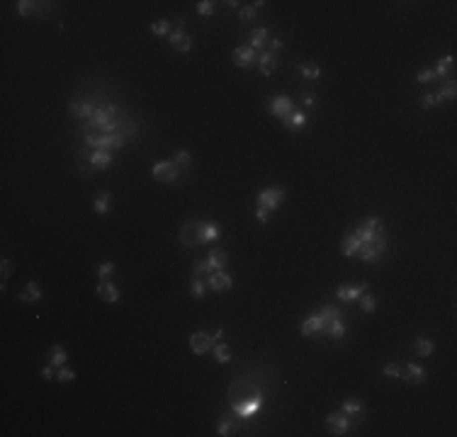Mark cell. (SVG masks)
I'll return each mask as SVG.
<instances>
[{
    "instance_id": "cell-26",
    "label": "cell",
    "mask_w": 457,
    "mask_h": 437,
    "mask_svg": "<svg viewBox=\"0 0 457 437\" xmlns=\"http://www.w3.org/2000/svg\"><path fill=\"white\" fill-rule=\"evenodd\" d=\"M360 257H362V260H365V263H377V260H380V250H377V248H375V245H370V243H362V245H360Z\"/></svg>"
},
{
    "instance_id": "cell-8",
    "label": "cell",
    "mask_w": 457,
    "mask_h": 437,
    "mask_svg": "<svg viewBox=\"0 0 457 437\" xmlns=\"http://www.w3.org/2000/svg\"><path fill=\"white\" fill-rule=\"evenodd\" d=\"M214 345H217V342H214L212 335H207L204 330H197V333L190 335V347H192L195 355H204V352H210Z\"/></svg>"
},
{
    "instance_id": "cell-36",
    "label": "cell",
    "mask_w": 457,
    "mask_h": 437,
    "mask_svg": "<svg viewBox=\"0 0 457 437\" xmlns=\"http://www.w3.org/2000/svg\"><path fill=\"white\" fill-rule=\"evenodd\" d=\"M319 314H321L326 321H334V318H341V309H338V306H334V303H326V306H321V309H319Z\"/></svg>"
},
{
    "instance_id": "cell-40",
    "label": "cell",
    "mask_w": 457,
    "mask_h": 437,
    "mask_svg": "<svg viewBox=\"0 0 457 437\" xmlns=\"http://www.w3.org/2000/svg\"><path fill=\"white\" fill-rule=\"evenodd\" d=\"M173 163L178 165V168H190V163H192V156L187 153V151H178L173 158Z\"/></svg>"
},
{
    "instance_id": "cell-20",
    "label": "cell",
    "mask_w": 457,
    "mask_h": 437,
    "mask_svg": "<svg viewBox=\"0 0 457 437\" xmlns=\"http://www.w3.org/2000/svg\"><path fill=\"white\" fill-rule=\"evenodd\" d=\"M360 245H362L360 238L355 236V233H350V236H346V238L341 241V253L346 255V257H353V255L360 250Z\"/></svg>"
},
{
    "instance_id": "cell-25",
    "label": "cell",
    "mask_w": 457,
    "mask_h": 437,
    "mask_svg": "<svg viewBox=\"0 0 457 437\" xmlns=\"http://www.w3.org/2000/svg\"><path fill=\"white\" fill-rule=\"evenodd\" d=\"M408 379V381H413V384H423L426 381V372H423V367H419V364H406V374H404Z\"/></svg>"
},
{
    "instance_id": "cell-11",
    "label": "cell",
    "mask_w": 457,
    "mask_h": 437,
    "mask_svg": "<svg viewBox=\"0 0 457 437\" xmlns=\"http://www.w3.org/2000/svg\"><path fill=\"white\" fill-rule=\"evenodd\" d=\"M326 425L331 427V435H346L348 430H350V420H348V415H343V413H331V415L326 418Z\"/></svg>"
},
{
    "instance_id": "cell-12",
    "label": "cell",
    "mask_w": 457,
    "mask_h": 437,
    "mask_svg": "<svg viewBox=\"0 0 457 437\" xmlns=\"http://www.w3.org/2000/svg\"><path fill=\"white\" fill-rule=\"evenodd\" d=\"M98 296L105 303H117L119 301V289L112 284L110 279H102V282L98 284Z\"/></svg>"
},
{
    "instance_id": "cell-39",
    "label": "cell",
    "mask_w": 457,
    "mask_h": 437,
    "mask_svg": "<svg viewBox=\"0 0 457 437\" xmlns=\"http://www.w3.org/2000/svg\"><path fill=\"white\" fill-rule=\"evenodd\" d=\"M39 8H37V3H32V0H20V3H17V12H20V15H34V12H37Z\"/></svg>"
},
{
    "instance_id": "cell-28",
    "label": "cell",
    "mask_w": 457,
    "mask_h": 437,
    "mask_svg": "<svg viewBox=\"0 0 457 437\" xmlns=\"http://www.w3.org/2000/svg\"><path fill=\"white\" fill-rule=\"evenodd\" d=\"M66 360H68V355H66V350H63L61 345H54L49 350V362L54 364V367H63Z\"/></svg>"
},
{
    "instance_id": "cell-13",
    "label": "cell",
    "mask_w": 457,
    "mask_h": 437,
    "mask_svg": "<svg viewBox=\"0 0 457 437\" xmlns=\"http://www.w3.org/2000/svg\"><path fill=\"white\" fill-rule=\"evenodd\" d=\"M260 403H263V396H256V399L243 401V403H234V413H238L241 418H253L258 413Z\"/></svg>"
},
{
    "instance_id": "cell-21",
    "label": "cell",
    "mask_w": 457,
    "mask_h": 437,
    "mask_svg": "<svg viewBox=\"0 0 457 437\" xmlns=\"http://www.w3.org/2000/svg\"><path fill=\"white\" fill-rule=\"evenodd\" d=\"M68 112H71L73 117H78V119H90L95 109H93L90 102H71V105H68Z\"/></svg>"
},
{
    "instance_id": "cell-45",
    "label": "cell",
    "mask_w": 457,
    "mask_h": 437,
    "mask_svg": "<svg viewBox=\"0 0 457 437\" xmlns=\"http://www.w3.org/2000/svg\"><path fill=\"white\" fill-rule=\"evenodd\" d=\"M416 78H419V83H431V80H435L438 75H435V71H431V68H421Z\"/></svg>"
},
{
    "instance_id": "cell-22",
    "label": "cell",
    "mask_w": 457,
    "mask_h": 437,
    "mask_svg": "<svg viewBox=\"0 0 457 437\" xmlns=\"http://www.w3.org/2000/svg\"><path fill=\"white\" fill-rule=\"evenodd\" d=\"M20 299L25 303H37V301H41V289H39V284L32 279L29 284H27V289L20 294Z\"/></svg>"
},
{
    "instance_id": "cell-18",
    "label": "cell",
    "mask_w": 457,
    "mask_h": 437,
    "mask_svg": "<svg viewBox=\"0 0 457 437\" xmlns=\"http://www.w3.org/2000/svg\"><path fill=\"white\" fill-rule=\"evenodd\" d=\"M258 71L263 73V75H272V73L277 71V59H275V54H270V51H263V54H260Z\"/></svg>"
},
{
    "instance_id": "cell-16",
    "label": "cell",
    "mask_w": 457,
    "mask_h": 437,
    "mask_svg": "<svg viewBox=\"0 0 457 437\" xmlns=\"http://www.w3.org/2000/svg\"><path fill=\"white\" fill-rule=\"evenodd\" d=\"M365 291H367V284H358V287H338L336 296H338L341 301H355V299L362 296Z\"/></svg>"
},
{
    "instance_id": "cell-4",
    "label": "cell",
    "mask_w": 457,
    "mask_h": 437,
    "mask_svg": "<svg viewBox=\"0 0 457 437\" xmlns=\"http://www.w3.org/2000/svg\"><path fill=\"white\" fill-rule=\"evenodd\" d=\"M202 226H204V221H190V224H183V229H180V243L187 245V248H195L199 245L202 241Z\"/></svg>"
},
{
    "instance_id": "cell-46",
    "label": "cell",
    "mask_w": 457,
    "mask_h": 437,
    "mask_svg": "<svg viewBox=\"0 0 457 437\" xmlns=\"http://www.w3.org/2000/svg\"><path fill=\"white\" fill-rule=\"evenodd\" d=\"M419 105H421L423 109H433L435 105H438V97H435V95H423V97L419 100Z\"/></svg>"
},
{
    "instance_id": "cell-15",
    "label": "cell",
    "mask_w": 457,
    "mask_h": 437,
    "mask_svg": "<svg viewBox=\"0 0 457 437\" xmlns=\"http://www.w3.org/2000/svg\"><path fill=\"white\" fill-rule=\"evenodd\" d=\"M114 114H117V107L95 109V112H93V117H90V119H93L90 124H93V126H98V129H102V126H107V124H110Z\"/></svg>"
},
{
    "instance_id": "cell-32",
    "label": "cell",
    "mask_w": 457,
    "mask_h": 437,
    "mask_svg": "<svg viewBox=\"0 0 457 437\" xmlns=\"http://www.w3.org/2000/svg\"><path fill=\"white\" fill-rule=\"evenodd\" d=\"M190 291H192V296H195V299H204V291H207V284H204V279H202V277H195V279H192V284H190Z\"/></svg>"
},
{
    "instance_id": "cell-50",
    "label": "cell",
    "mask_w": 457,
    "mask_h": 437,
    "mask_svg": "<svg viewBox=\"0 0 457 437\" xmlns=\"http://www.w3.org/2000/svg\"><path fill=\"white\" fill-rule=\"evenodd\" d=\"M41 379H44V381L56 379V374H54V364H49V367H44V369H41Z\"/></svg>"
},
{
    "instance_id": "cell-41",
    "label": "cell",
    "mask_w": 457,
    "mask_h": 437,
    "mask_svg": "<svg viewBox=\"0 0 457 437\" xmlns=\"http://www.w3.org/2000/svg\"><path fill=\"white\" fill-rule=\"evenodd\" d=\"M256 15H258V10H256L253 5H248V8H243V10L238 12V20H241V22H253Z\"/></svg>"
},
{
    "instance_id": "cell-10",
    "label": "cell",
    "mask_w": 457,
    "mask_h": 437,
    "mask_svg": "<svg viewBox=\"0 0 457 437\" xmlns=\"http://www.w3.org/2000/svg\"><path fill=\"white\" fill-rule=\"evenodd\" d=\"M210 289L212 291H226V289H231L234 287V279H231V275H226L224 270H214L210 275Z\"/></svg>"
},
{
    "instance_id": "cell-19",
    "label": "cell",
    "mask_w": 457,
    "mask_h": 437,
    "mask_svg": "<svg viewBox=\"0 0 457 437\" xmlns=\"http://www.w3.org/2000/svg\"><path fill=\"white\" fill-rule=\"evenodd\" d=\"M307 121L309 119H307L304 112H292V114L284 119V129H287V132H299V129L307 126Z\"/></svg>"
},
{
    "instance_id": "cell-38",
    "label": "cell",
    "mask_w": 457,
    "mask_h": 437,
    "mask_svg": "<svg viewBox=\"0 0 457 437\" xmlns=\"http://www.w3.org/2000/svg\"><path fill=\"white\" fill-rule=\"evenodd\" d=\"M455 95H457V88H455V83H447L440 90V93H435V97H438V102H443V100H455Z\"/></svg>"
},
{
    "instance_id": "cell-37",
    "label": "cell",
    "mask_w": 457,
    "mask_h": 437,
    "mask_svg": "<svg viewBox=\"0 0 457 437\" xmlns=\"http://www.w3.org/2000/svg\"><path fill=\"white\" fill-rule=\"evenodd\" d=\"M416 352L423 355V357H431V355H433V342L428 338H419V340H416Z\"/></svg>"
},
{
    "instance_id": "cell-27",
    "label": "cell",
    "mask_w": 457,
    "mask_h": 437,
    "mask_svg": "<svg viewBox=\"0 0 457 437\" xmlns=\"http://www.w3.org/2000/svg\"><path fill=\"white\" fill-rule=\"evenodd\" d=\"M212 352H214V360H217V362H222V364L231 362V357H234V355H231V347H229V345H224V342L214 345Z\"/></svg>"
},
{
    "instance_id": "cell-9",
    "label": "cell",
    "mask_w": 457,
    "mask_h": 437,
    "mask_svg": "<svg viewBox=\"0 0 457 437\" xmlns=\"http://www.w3.org/2000/svg\"><path fill=\"white\" fill-rule=\"evenodd\" d=\"M292 112H295V109H292V100H289L287 95H277L270 102V114L272 117H277V119H287Z\"/></svg>"
},
{
    "instance_id": "cell-54",
    "label": "cell",
    "mask_w": 457,
    "mask_h": 437,
    "mask_svg": "<svg viewBox=\"0 0 457 437\" xmlns=\"http://www.w3.org/2000/svg\"><path fill=\"white\" fill-rule=\"evenodd\" d=\"M302 102H304L307 107H314V105H316V102H314V95H307V93L302 95Z\"/></svg>"
},
{
    "instance_id": "cell-52",
    "label": "cell",
    "mask_w": 457,
    "mask_h": 437,
    "mask_svg": "<svg viewBox=\"0 0 457 437\" xmlns=\"http://www.w3.org/2000/svg\"><path fill=\"white\" fill-rule=\"evenodd\" d=\"M282 47H284V44L280 41V39H277V36H275V39H270V49H268V51H270V54H277V51H280Z\"/></svg>"
},
{
    "instance_id": "cell-3",
    "label": "cell",
    "mask_w": 457,
    "mask_h": 437,
    "mask_svg": "<svg viewBox=\"0 0 457 437\" xmlns=\"http://www.w3.org/2000/svg\"><path fill=\"white\" fill-rule=\"evenodd\" d=\"M380 233H384V226H382V221H380L377 216L365 219L358 229H355V236L360 238V243H372L377 236H380Z\"/></svg>"
},
{
    "instance_id": "cell-33",
    "label": "cell",
    "mask_w": 457,
    "mask_h": 437,
    "mask_svg": "<svg viewBox=\"0 0 457 437\" xmlns=\"http://www.w3.org/2000/svg\"><path fill=\"white\" fill-rule=\"evenodd\" d=\"M343 413H346V415H360V413H362V401L348 399L346 403H343Z\"/></svg>"
},
{
    "instance_id": "cell-24",
    "label": "cell",
    "mask_w": 457,
    "mask_h": 437,
    "mask_svg": "<svg viewBox=\"0 0 457 437\" xmlns=\"http://www.w3.org/2000/svg\"><path fill=\"white\" fill-rule=\"evenodd\" d=\"M326 335L334 340H341L346 335V326H343V321L341 318H334V321H328V326H326Z\"/></svg>"
},
{
    "instance_id": "cell-6",
    "label": "cell",
    "mask_w": 457,
    "mask_h": 437,
    "mask_svg": "<svg viewBox=\"0 0 457 437\" xmlns=\"http://www.w3.org/2000/svg\"><path fill=\"white\" fill-rule=\"evenodd\" d=\"M151 172H153L156 180H161V182H175L178 175H180V168L175 165L173 160H161V163H156V165L151 168Z\"/></svg>"
},
{
    "instance_id": "cell-30",
    "label": "cell",
    "mask_w": 457,
    "mask_h": 437,
    "mask_svg": "<svg viewBox=\"0 0 457 437\" xmlns=\"http://www.w3.org/2000/svg\"><path fill=\"white\" fill-rule=\"evenodd\" d=\"M219 238V226L217 224H212V221H204V226H202V241L204 243H214Z\"/></svg>"
},
{
    "instance_id": "cell-34",
    "label": "cell",
    "mask_w": 457,
    "mask_h": 437,
    "mask_svg": "<svg viewBox=\"0 0 457 437\" xmlns=\"http://www.w3.org/2000/svg\"><path fill=\"white\" fill-rule=\"evenodd\" d=\"M151 32L156 36H171V22L168 20H158V22L151 24Z\"/></svg>"
},
{
    "instance_id": "cell-7",
    "label": "cell",
    "mask_w": 457,
    "mask_h": 437,
    "mask_svg": "<svg viewBox=\"0 0 457 437\" xmlns=\"http://www.w3.org/2000/svg\"><path fill=\"white\" fill-rule=\"evenodd\" d=\"M326 326H328V321H326V318H323V316L316 311V314L307 316V321L302 323V335H307V338H311V335H319V333H323V330H326Z\"/></svg>"
},
{
    "instance_id": "cell-51",
    "label": "cell",
    "mask_w": 457,
    "mask_h": 437,
    "mask_svg": "<svg viewBox=\"0 0 457 437\" xmlns=\"http://www.w3.org/2000/svg\"><path fill=\"white\" fill-rule=\"evenodd\" d=\"M219 435H222V437L234 435V432H231V423H229V420H222V423H219Z\"/></svg>"
},
{
    "instance_id": "cell-44",
    "label": "cell",
    "mask_w": 457,
    "mask_h": 437,
    "mask_svg": "<svg viewBox=\"0 0 457 437\" xmlns=\"http://www.w3.org/2000/svg\"><path fill=\"white\" fill-rule=\"evenodd\" d=\"M360 309H362L365 314H372V311L377 309V301H375V296H362V301H360Z\"/></svg>"
},
{
    "instance_id": "cell-35",
    "label": "cell",
    "mask_w": 457,
    "mask_h": 437,
    "mask_svg": "<svg viewBox=\"0 0 457 437\" xmlns=\"http://www.w3.org/2000/svg\"><path fill=\"white\" fill-rule=\"evenodd\" d=\"M452 63H455V56H445V59L438 61V68H435V75L440 78V75H447L450 68H452Z\"/></svg>"
},
{
    "instance_id": "cell-43",
    "label": "cell",
    "mask_w": 457,
    "mask_h": 437,
    "mask_svg": "<svg viewBox=\"0 0 457 437\" xmlns=\"http://www.w3.org/2000/svg\"><path fill=\"white\" fill-rule=\"evenodd\" d=\"M114 270H117V265H114V263H105V265H100L98 277L100 279H107L110 275H114Z\"/></svg>"
},
{
    "instance_id": "cell-29",
    "label": "cell",
    "mask_w": 457,
    "mask_h": 437,
    "mask_svg": "<svg viewBox=\"0 0 457 437\" xmlns=\"http://www.w3.org/2000/svg\"><path fill=\"white\" fill-rule=\"evenodd\" d=\"M299 73L304 75V78H309V80H316L321 71H319V66L314 63V61H304V63H299Z\"/></svg>"
},
{
    "instance_id": "cell-14",
    "label": "cell",
    "mask_w": 457,
    "mask_h": 437,
    "mask_svg": "<svg viewBox=\"0 0 457 437\" xmlns=\"http://www.w3.org/2000/svg\"><path fill=\"white\" fill-rule=\"evenodd\" d=\"M253 61H256V49L238 47L234 51V63L238 66V68H251V66H253Z\"/></svg>"
},
{
    "instance_id": "cell-42",
    "label": "cell",
    "mask_w": 457,
    "mask_h": 437,
    "mask_svg": "<svg viewBox=\"0 0 457 437\" xmlns=\"http://www.w3.org/2000/svg\"><path fill=\"white\" fill-rule=\"evenodd\" d=\"M384 374L389 376V379H399V376H404V369H401L399 364H387V367H384Z\"/></svg>"
},
{
    "instance_id": "cell-5",
    "label": "cell",
    "mask_w": 457,
    "mask_h": 437,
    "mask_svg": "<svg viewBox=\"0 0 457 437\" xmlns=\"http://www.w3.org/2000/svg\"><path fill=\"white\" fill-rule=\"evenodd\" d=\"M282 199H284L282 187H265V190H260V194H258V206L272 211V209H277V206L282 204Z\"/></svg>"
},
{
    "instance_id": "cell-47",
    "label": "cell",
    "mask_w": 457,
    "mask_h": 437,
    "mask_svg": "<svg viewBox=\"0 0 457 437\" xmlns=\"http://www.w3.org/2000/svg\"><path fill=\"white\" fill-rule=\"evenodd\" d=\"M197 12L199 15H212V12H214V3H212V0H202V3H197Z\"/></svg>"
},
{
    "instance_id": "cell-1",
    "label": "cell",
    "mask_w": 457,
    "mask_h": 437,
    "mask_svg": "<svg viewBox=\"0 0 457 437\" xmlns=\"http://www.w3.org/2000/svg\"><path fill=\"white\" fill-rule=\"evenodd\" d=\"M226 253H224L222 248H214V250H210V255L204 257V260H199V263H195V277H202L204 272H214V270H224V265H226Z\"/></svg>"
},
{
    "instance_id": "cell-23",
    "label": "cell",
    "mask_w": 457,
    "mask_h": 437,
    "mask_svg": "<svg viewBox=\"0 0 457 437\" xmlns=\"http://www.w3.org/2000/svg\"><path fill=\"white\" fill-rule=\"evenodd\" d=\"M110 204H112V192H107V190H102V192L95 197V202H93L98 214H107V211H110Z\"/></svg>"
},
{
    "instance_id": "cell-17",
    "label": "cell",
    "mask_w": 457,
    "mask_h": 437,
    "mask_svg": "<svg viewBox=\"0 0 457 437\" xmlns=\"http://www.w3.org/2000/svg\"><path fill=\"white\" fill-rule=\"evenodd\" d=\"M88 160H90V165L95 170H107L112 165V153L110 151H93Z\"/></svg>"
},
{
    "instance_id": "cell-53",
    "label": "cell",
    "mask_w": 457,
    "mask_h": 437,
    "mask_svg": "<svg viewBox=\"0 0 457 437\" xmlns=\"http://www.w3.org/2000/svg\"><path fill=\"white\" fill-rule=\"evenodd\" d=\"M10 270H13V265H10V260H3V279H5V277H10Z\"/></svg>"
},
{
    "instance_id": "cell-48",
    "label": "cell",
    "mask_w": 457,
    "mask_h": 437,
    "mask_svg": "<svg viewBox=\"0 0 457 437\" xmlns=\"http://www.w3.org/2000/svg\"><path fill=\"white\" fill-rule=\"evenodd\" d=\"M56 379H59V381H73V379H75V372H73V369H66V367H61V369H59V374H56Z\"/></svg>"
},
{
    "instance_id": "cell-2",
    "label": "cell",
    "mask_w": 457,
    "mask_h": 437,
    "mask_svg": "<svg viewBox=\"0 0 457 437\" xmlns=\"http://www.w3.org/2000/svg\"><path fill=\"white\" fill-rule=\"evenodd\" d=\"M86 144L93 151H112V148H122L124 146V134H105V136H93L88 134Z\"/></svg>"
},
{
    "instance_id": "cell-31",
    "label": "cell",
    "mask_w": 457,
    "mask_h": 437,
    "mask_svg": "<svg viewBox=\"0 0 457 437\" xmlns=\"http://www.w3.org/2000/svg\"><path fill=\"white\" fill-rule=\"evenodd\" d=\"M268 44V29H253L251 32V49H263Z\"/></svg>"
},
{
    "instance_id": "cell-49",
    "label": "cell",
    "mask_w": 457,
    "mask_h": 437,
    "mask_svg": "<svg viewBox=\"0 0 457 437\" xmlns=\"http://www.w3.org/2000/svg\"><path fill=\"white\" fill-rule=\"evenodd\" d=\"M256 216H258L260 224H268V221H270V211L263 209V206H258V209H256Z\"/></svg>"
}]
</instances>
